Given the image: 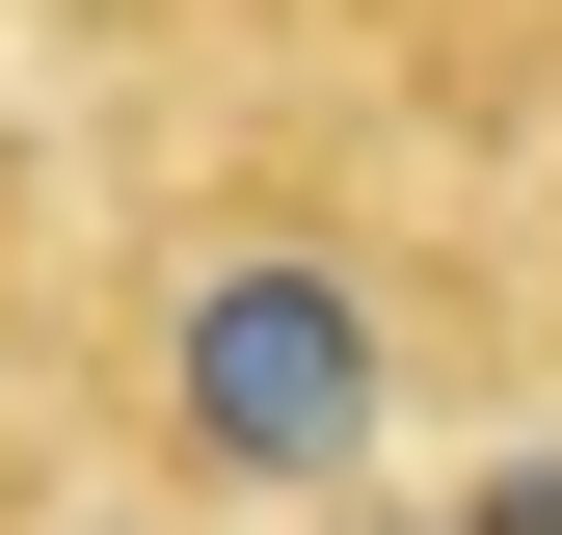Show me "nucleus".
<instances>
[{
  "label": "nucleus",
  "instance_id": "obj_1",
  "mask_svg": "<svg viewBox=\"0 0 562 535\" xmlns=\"http://www.w3.org/2000/svg\"><path fill=\"white\" fill-rule=\"evenodd\" d=\"M134 429H161V482L215 509H348L402 429V321L348 241H188L161 295H134Z\"/></svg>",
  "mask_w": 562,
  "mask_h": 535
},
{
  "label": "nucleus",
  "instance_id": "obj_2",
  "mask_svg": "<svg viewBox=\"0 0 562 535\" xmlns=\"http://www.w3.org/2000/svg\"><path fill=\"white\" fill-rule=\"evenodd\" d=\"M295 535H482V509H402V482H348V509H295Z\"/></svg>",
  "mask_w": 562,
  "mask_h": 535
},
{
  "label": "nucleus",
  "instance_id": "obj_3",
  "mask_svg": "<svg viewBox=\"0 0 562 535\" xmlns=\"http://www.w3.org/2000/svg\"><path fill=\"white\" fill-rule=\"evenodd\" d=\"M482 535H562V455H509V482H482Z\"/></svg>",
  "mask_w": 562,
  "mask_h": 535
}]
</instances>
